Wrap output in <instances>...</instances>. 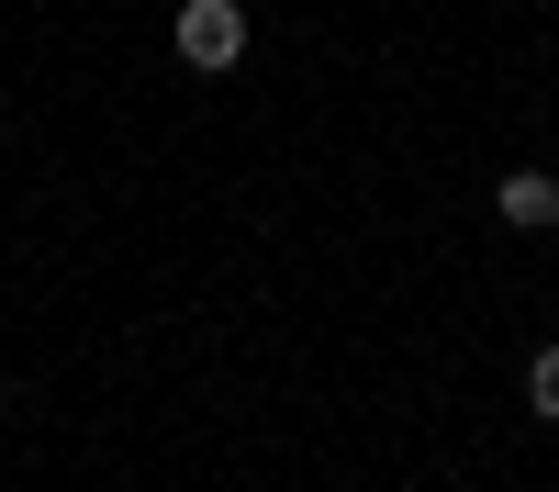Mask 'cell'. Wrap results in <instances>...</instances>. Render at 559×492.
Instances as JSON below:
<instances>
[{
  "label": "cell",
  "instance_id": "obj_2",
  "mask_svg": "<svg viewBox=\"0 0 559 492\" xmlns=\"http://www.w3.org/2000/svg\"><path fill=\"white\" fill-rule=\"evenodd\" d=\"M492 213L515 224V236H548V224H559V179H548V168H503V191H492Z\"/></svg>",
  "mask_w": 559,
  "mask_h": 492
},
{
  "label": "cell",
  "instance_id": "obj_1",
  "mask_svg": "<svg viewBox=\"0 0 559 492\" xmlns=\"http://www.w3.org/2000/svg\"><path fill=\"white\" fill-rule=\"evenodd\" d=\"M179 68H202V79L247 68V12L236 0H179Z\"/></svg>",
  "mask_w": 559,
  "mask_h": 492
},
{
  "label": "cell",
  "instance_id": "obj_3",
  "mask_svg": "<svg viewBox=\"0 0 559 492\" xmlns=\"http://www.w3.org/2000/svg\"><path fill=\"white\" fill-rule=\"evenodd\" d=\"M526 415H548V425H559V347H537V358H526Z\"/></svg>",
  "mask_w": 559,
  "mask_h": 492
}]
</instances>
